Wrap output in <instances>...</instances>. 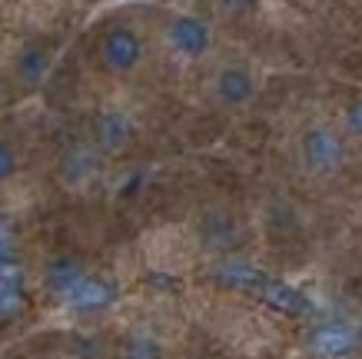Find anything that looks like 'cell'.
Segmentation results:
<instances>
[{
    "label": "cell",
    "mask_w": 362,
    "mask_h": 359,
    "mask_svg": "<svg viewBox=\"0 0 362 359\" xmlns=\"http://www.w3.org/2000/svg\"><path fill=\"white\" fill-rule=\"evenodd\" d=\"M299 166L309 176H332L339 173L346 160H349V147H346V133L329 127V123H309L299 133L296 143Z\"/></svg>",
    "instance_id": "obj_1"
},
{
    "label": "cell",
    "mask_w": 362,
    "mask_h": 359,
    "mask_svg": "<svg viewBox=\"0 0 362 359\" xmlns=\"http://www.w3.org/2000/svg\"><path fill=\"white\" fill-rule=\"evenodd\" d=\"M163 44L166 50L180 60H203L213 50V27L206 17L189 11L173 13L163 27Z\"/></svg>",
    "instance_id": "obj_2"
},
{
    "label": "cell",
    "mask_w": 362,
    "mask_h": 359,
    "mask_svg": "<svg viewBox=\"0 0 362 359\" xmlns=\"http://www.w3.org/2000/svg\"><path fill=\"white\" fill-rule=\"evenodd\" d=\"M303 349L313 359H352L359 353V329L342 319H322L306 329Z\"/></svg>",
    "instance_id": "obj_3"
},
{
    "label": "cell",
    "mask_w": 362,
    "mask_h": 359,
    "mask_svg": "<svg viewBox=\"0 0 362 359\" xmlns=\"http://www.w3.org/2000/svg\"><path fill=\"white\" fill-rule=\"evenodd\" d=\"M100 64L110 74L127 76L143 64V37L127 23H113L100 37Z\"/></svg>",
    "instance_id": "obj_4"
},
{
    "label": "cell",
    "mask_w": 362,
    "mask_h": 359,
    "mask_svg": "<svg viewBox=\"0 0 362 359\" xmlns=\"http://www.w3.org/2000/svg\"><path fill=\"white\" fill-rule=\"evenodd\" d=\"M209 93H213V100L220 107L243 110L256 100V76H252V70L246 64H236V60L223 64L209 80Z\"/></svg>",
    "instance_id": "obj_5"
},
{
    "label": "cell",
    "mask_w": 362,
    "mask_h": 359,
    "mask_svg": "<svg viewBox=\"0 0 362 359\" xmlns=\"http://www.w3.org/2000/svg\"><path fill=\"white\" fill-rule=\"evenodd\" d=\"M133 137H136V120L120 107L97 110V117L90 123V140H93V147H97L103 156L127 150L133 143Z\"/></svg>",
    "instance_id": "obj_6"
},
{
    "label": "cell",
    "mask_w": 362,
    "mask_h": 359,
    "mask_svg": "<svg viewBox=\"0 0 362 359\" xmlns=\"http://www.w3.org/2000/svg\"><path fill=\"white\" fill-rule=\"evenodd\" d=\"M117 283L107 280V276H97V273H87L83 280H80L70 293L64 296V303L74 309V313H103V309H110L117 303Z\"/></svg>",
    "instance_id": "obj_7"
},
{
    "label": "cell",
    "mask_w": 362,
    "mask_h": 359,
    "mask_svg": "<svg viewBox=\"0 0 362 359\" xmlns=\"http://www.w3.org/2000/svg\"><path fill=\"white\" fill-rule=\"evenodd\" d=\"M83 276H87V266H83L74 253H57V256H50V260L44 263V270H40L44 290L47 293H54V296H60V300H64Z\"/></svg>",
    "instance_id": "obj_8"
},
{
    "label": "cell",
    "mask_w": 362,
    "mask_h": 359,
    "mask_svg": "<svg viewBox=\"0 0 362 359\" xmlns=\"http://www.w3.org/2000/svg\"><path fill=\"white\" fill-rule=\"evenodd\" d=\"M100 164H103V153L93 143L90 147H70L64 153V160H60V180L70 190H80L100 173Z\"/></svg>",
    "instance_id": "obj_9"
},
{
    "label": "cell",
    "mask_w": 362,
    "mask_h": 359,
    "mask_svg": "<svg viewBox=\"0 0 362 359\" xmlns=\"http://www.w3.org/2000/svg\"><path fill=\"white\" fill-rule=\"evenodd\" d=\"M54 70V50L44 44H27L13 60V74L27 90H37Z\"/></svg>",
    "instance_id": "obj_10"
},
{
    "label": "cell",
    "mask_w": 362,
    "mask_h": 359,
    "mask_svg": "<svg viewBox=\"0 0 362 359\" xmlns=\"http://www.w3.org/2000/svg\"><path fill=\"white\" fill-rule=\"evenodd\" d=\"M263 300L273 309H279V313H286V316H303L309 309V303H306V296L299 293L296 286H289V283H276V280H266L263 286Z\"/></svg>",
    "instance_id": "obj_11"
},
{
    "label": "cell",
    "mask_w": 362,
    "mask_h": 359,
    "mask_svg": "<svg viewBox=\"0 0 362 359\" xmlns=\"http://www.w3.org/2000/svg\"><path fill=\"white\" fill-rule=\"evenodd\" d=\"M27 296H23V283L17 270H0V316L11 319V316H21Z\"/></svg>",
    "instance_id": "obj_12"
},
{
    "label": "cell",
    "mask_w": 362,
    "mask_h": 359,
    "mask_svg": "<svg viewBox=\"0 0 362 359\" xmlns=\"http://www.w3.org/2000/svg\"><path fill=\"white\" fill-rule=\"evenodd\" d=\"M21 170V156H17V147H13L7 137H0V183L13 180Z\"/></svg>",
    "instance_id": "obj_13"
},
{
    "label": "cell",
    "mask_w": 362,
    "mask_h": 359,
    "mask_svg": "<svg viewBox=\"0 0 362 359\" xmlns=\"http://www.w3.org/2000/svg\"><path fill=\"white\" fill-rule=\"evenodd\" d=\"M342 133L352 140H362V97L349 100L342 110Z\"/></svg>",
    "instance_id": "obj_14"
},
{
    "label": "cell",
    "mask_w": 362,
    "mask_h": 359,
    "mask_svg": "<svg viewBox=\"0 0 362 359\" xmlns=\"http://www.w3.org/2000/svg\"><path fill=\"white\" fill-rule=\"evenodd\" d=\"M123 359H163V353H160V346H156L153 339L136 336V339H130V343H127Z\"/></svg>",
    "instance_id": "obj_15"
},
{
    "label": "cell",
    "mask_w": 362,
    "mask_h": 359,
    "mask_svg": "<svg viewBox=\"0 0 362 359\" xmlns=\"http://www.w3.org/2000/svg\"><path fill=\"white\" fill-rule=\"evenodd\" d=\"M13 233L7 227H0V270H13Z\"/></svg>",
    "instance_id": "obj_16"
},
{
    "label": "cell",
    "mask_w": 362,
    "mask_h": 359,
    "mask_svg": "<svg viewBox=\"0 0 362 359\" xmlns=\"http://www.w3.org/2000/svg\"><path fill=\"white\" fill-rule=\"evenodd\" d=\"M216 7L223 13H246L256 7V0H216Z\"/></svg>",
    "instance_id": "obj_17"
},
{
    "label": "cell",
    "mask_w": 362,
    "mask_h": 359,
    "mask_svg": "<svg viewBox=\"0 0 362 359\" xmlns=\"http://www.w3.org/2000/svg\"><path fill=\"white\" fill-rule=\"evenodd\" d=\"M173 4H189V0H173Z\"/></svg>",
    "instance_id": "obj_18"
},
{
    "label": "cell",
    "mask_w": 362,
    "mask_h": 359,
    "mask_svg": "<svg viewBox=\"0 0 362 359\" xmlns=\"http://www.w3.org/2000/svg\"><path fill=\"white\" fill-rule=\"evenodd\" d=\"M0 90H4V84H0Z\"/></svg>",
    "instance_id": "obj_19"
}]
</instances>
